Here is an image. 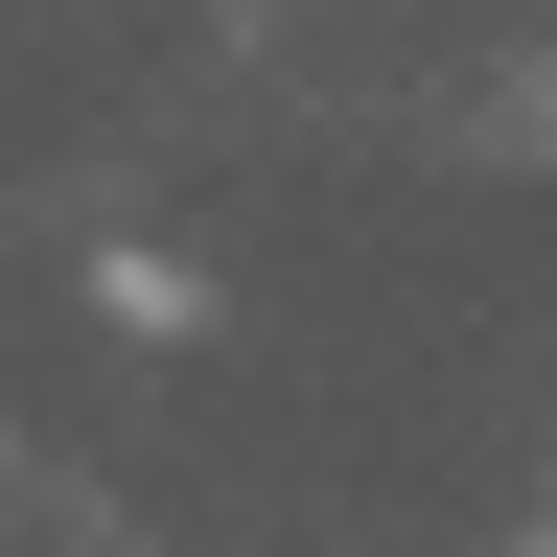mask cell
<instances>
[{
    "label": "cell",
    "instance_id": "cell-1",
    "mask_svg": "<svg viewBox=\"0 0 557 557\" xmlns=\"http://www.w3.org/2000/svg\"><path fill=\"white\" fill-rule=\"evenodd\" d=\"M94 302H116V325H139V348H209V278H186V256H139V233H116V256H94Z\"/></svg>",
    "mask_w": 557,
    "mask_h": 557
}]
</instances>
